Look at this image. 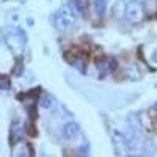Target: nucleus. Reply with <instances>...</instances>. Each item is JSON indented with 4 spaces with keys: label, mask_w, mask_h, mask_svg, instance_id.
<instances>
[{
    "label": "nucleus",
    "mask_w": 157,
    "mask_h": 157,
    "mask_svg": "<svg viewBox=\"0 0 157 157\" xmlns=\"http://www.w3.org/2000/svg\"><path fill=\"white\" fill-rule=\"evenodd\" d=\"M75 22V16L72 10L69 8V5H64L58 10V13L54 16V24H55V29L60 32H66L69 30Z\"/></svg>",
    "instance_id": "1"
},
{
    "label": "nucleus",
    "mask_w": 157,
    "mask_h": 157,
    "mask_svg": "<svg viewBox=\"0 0 157 157\" xmlns=\"http://www.w3.org/2000/svg\"><path fill=\"white\" fill-rule=\"evenodd\" d=\"M124 16L130 22H140L143 19V16H145L141 2H138V0H130V2H127L124 6Z\"/></svg>",
    "instance_id": "3"
},
{
    "label": "nucleus",
    "mask_w": 157,
    "mask_h": 157,
    "mask_svg": "<svg viewBox=\"0 0 157 157\" xmlns=\"http://www.w3.org/2000/svg\"><path fill=\"white\" fill-rule=\"evenodd\" d=\"M2 41H3V32L0 30V43H2Z\"/></svg>",
    "instance_id": "13"
},
{
    "label": "nucleus",
    "mask_w": 157,
    "mask_h": 157,
    "mask_svg": "<svg viewBox=\"0 0 157 157\" xmlns=\"http://www.w3.org/2000/svg\"><path fill=\"white\" fill-rule=\"evenodd\" d=\"M90 10L98 17H104L105 10H107V0H91L90 2Z\"/></svg>",
    "instance_id": "6"
},
{
    "label": "nucleus",
    "mask_w": 157,
    "mask_h": 157,
    "mask_svg": "<svg viewBox=\"0 0 157 157\" xmlns=\"http://www.w3.org/2000/svg\"><path fill=\"white\" fill-rule=\"evenodd\" d=\"M10 50L13 52V54H16V55H21L22 52H24V47H25V35L21 32V30H13L8 33L6 38H3Z\"/></svg>",
    "instance_id": "2"
},
{
    "label": "nucleus",
    "mask_w": 157,
    "mask_h": 157,
    "mask_svg": "<svg viewBox=\"0 0 157 157\" xmlns=\"http://www.w3.org/2000/svg\"><path fill=\"white\" fill-rule=\"evenodd\" d=\"M61 134L64 137V140H75V137L80 134V127H78L77 123H66L63 126V130H61Z\"/></svg>",
    "instance_id": "5"
},
{
    "label": "nucleus",
    "mask_w": 157,
    "mask_h": 157,
    "mask_svg": "<svg viewBox=\"0 0 157 157\" xmlns=\"http://www.w3.org/2000/svg\"><path fill=\"white\" fill-rule=\"evenodd\" d=\"M22 130H24V126H22L19 121L13 123V126H11V141L19 140V137L22 135Z\"/></svg>",
    "instance_id": "9"
},
{
    "label": "nucleus",
    "mask_w": 157,
    "mask_h": 157,
    "mask_svg": "<svg viewBox=\"0 0 157 157\" xmlns=\"http://www.w3.org/2000/svg\"><path fill=\"white\" fill-rule=\"evenodd\" d=\"M10 88H11V80H10V77H8V75H3V74H0V90L8 91Z\"/></svg>",
    "instance_id": "10"
},
{
    "label": "nucleus",
    "mask_w": 157,
    "mask_h": 157,
    "mask_svg": "<svg viewBox=\"0 0 157 157\" xmlns=\"http://www.w3.org/2000/svg\"><path fill=\"white\" fill-rule=\"evenodd\" d=\"M141 5H143V11L149 16H154L157 13V0H145V3Z\"/></svg>",
    "instance_id": "8"
},
{
    "label": "nucleus",
    "mask_w": 157,
    "mask_h": 157,
    "mask_svg": "<svg viewBox=\"0 0 157 157\" xmlns=\"http://www.w3.org/2000/svg\"><path fill=\"white\" fill-rule=\"evenodd\" d=\"M32 148L29 143H25V140H16L14 143H13V155L16 157H29L32 155Z\"/></svg>",
    "instance_id": "4"
},
{
    "label": "nucleus",
    "mask_w": 157,
    "mask_h": 157,
    "mask_svg": "<svg viewBox=\"0 0 157 157\" xmlns=\"http://www.w3.org/2000/svg\"><path fill=\"white\" fill-rule=\"evenodd\" d=\"M52 105H54V99H52L50 96H44L43 101H41V107H44V109H50Z\"/></svg>",
    "instance_id": "12"
},
{
    "label": "nucleus",
    "mask_w": 157,
    "mask_h": 157,
    "mask_svg": "<svg viewBox=\"0 0 157 157\" xmlns=\"http://www.w3.org/2000/svg\"><path fill=\"white\" fill-rule=\"evenodd\" d=\"M69 8L72 10V13H74V16H75V17H83V16H85V13H86L85 5L80 2V0H71Z\"/></svg>",
    "instance_id": "7"
},
{
    "label": "nucleus",
    "mask_w": 157,
    "mask_h": 157,
    "mask_svg": "<svg viewBox=\"0 0 157 157\" xmlns=\"http://www.w3.org/2000/svg\"><path fill=\"white\" fill-rule=\"evenodd\" d=\"M127 75H130L132 78H140V71H138V68L135 66V64H130V66L127 68Z\"/></svg>",
    "instance_id": "11"
}]
</instances>
